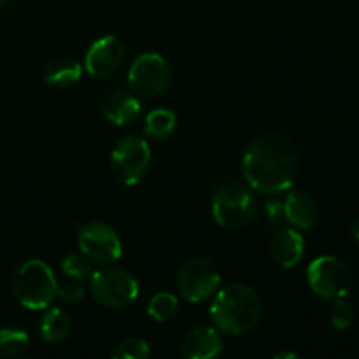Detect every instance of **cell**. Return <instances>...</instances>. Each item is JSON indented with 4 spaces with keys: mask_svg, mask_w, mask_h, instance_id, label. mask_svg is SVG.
<instances>
[{
    "mask_svg": "<svg viewBox=\"0 0 359 359\" xmlns=\"http://www.w3.org/2000/svg\"><path fill=\"white\" fill-rule=\"evenodd\" d=\"M242 174L259 193L276 195L290 189L298 174V153L293 142L277 133L255 139L242 158Z\"/></svg>",
    "mask_w": 359,
    "mask_h": 359,
    "instance_id": "1",
    "label": "cell"
},
{
    "mask_svg": "<svg viewBox=\"0 0 359 359\" xmlns=\"http://www.w3.org/2000/svg\"><path fill=\"white\" fill-rule=\"evenodd\" d=\"M263 304L259 294L248 284L223 287L210 305V318L217 330L228 335H242L258 325Z\"/></svg>",
    "mask_w": 359,
    "mask_h": 359,
    "instance_id": "2",
    "label": "cell"
},
{
    "mask_svg": "<svg viewBox=\"0 0 359 359\" xmlns=\"http://www.w3.org/2000/svg\"><path fill=\"white\" fill-rule=\"evenodd\" d=\"M14 298L30 311H42L58 297V280L42 259H28L11 277Z\"/></svg>",
    "mask_w": 359,
    "mask_h": 359,
    "instance_id": "3",
    "label": "cell"
},
{
    "mask_svg": "<svg viewBox=\"0 0 359 359\" xmlns=\"http://www.w3.org/2000/svg\"><path fill=\"white\" fill-rule=\"evenodd\" d=\"M256 212L255 196L241 182H226L212 198V216L219 226L226 230H238L251 223Z\"/></svg>",
    "mask_w": 359,
    "mask_h": 359,
    "instance_id": "4",
    "label": "cell"
},
{
    "mask_svg": "<svg viewBox=\"0 0 359 359\" xmlns=\"http://www.w3.org/2000/svg\"><path fill=\"white\" fill-rule=\"evenodd\" d=\"M88 283L95 300L104 307H128L139 297V283L132 273L123 269L97 270L91 273Z\"/></svg>",
    "mask_w": 359,
    "mask_h": 359,
    "instance_id": "5",
    "label": "cell"
},
{
    "mask_svg": "<svg viewBox=\"0 0 359 359\" xmlns=\"http://www.w3.org/2000/svg\"><path fill=\"white\" fill-rule=\"evenodd\" d=\"M151 163L149 144L137 135L118 140L111 154V168L119 182L135 186L142 181Z\"/></svg>",
    "mask_w": 359,
    "mask_h": 359,
    "instance_id": "6",
    "label": "cell"
},
{
    "mask_svg": "<svg viewBox=\"0 0 359 359\" xmlns=\"http://www.w3.org/2000/svg\"><path fill=\"white\" fill-rule=\"evenodd\" d=\"M307 279L312 291L326 300H339L349 294L353 273L342 259L335 256L316 258L307 269Z\"/></svg>",
    "mask_w": 359,
    "mask_h": 359,
    "instance_id": "7",
    "label": "cell"
},
{
    "mask_svg": "<svg viewBox=\"0 0 359 359\" xmlns=\"http://www.w3.org/2000/svg\"><path fill=\"white\" fill-rule=\"evenodd\" d=\"M172 69L156 53H144L128 70V86L137 97L156 98L170 86Z\"/></svg>",
    "mask_w": 359,
    "mask_h": 359,
    "instance_id": "8",
    "label": "cell"
},
{
    "mask_svg": "<svg viewBox=\"0 0 359 359\" xmlns=\"http://www.w3.org/2000/svg\"><path fill=\"white\" fill-rule=\"evenodd\" d=\"M221 273L207 258H191L177 272V290L184 300L200 304L212 297L219 287Z\"/></svg>",
    "mask_w": 359,
    "mask_h": 359,
    "instance_id": "9",
    "label": "cell"
},
{
    "mask_svg": "<svg viewBox=\"0 0 359 359\" xmlns=\"http://www.w3.org/2000/svg\"><path fill=\"white\" fill-rule=\"evenodd\" d=\"M79 249L88 259L111 265L123 255V244L114 228L102 221H91L79 230Z\"/></svg>",
    "mask_w": 359,
    "mask_h": 359,
    "instance_id": "10",
    "label": "cell"
},
{
    "mask_svg": "<svg viewBox=\"0 0 359 359\" xmlns=\"http://www.w3.org/2000/svg\"><path fill=\"white\" fill-rule=\"evenodd\" d=\"M125 58V48L123 42L114 35H105L95 41L86 53L84 65L93 77L105 79L118 72Z\"/></svg>",
    "mask_w": 359,
    "mask_h": 359,
    "instance_id": "11",
    "label": "cell"
},
{
    "mask_svg": "<svg viewBox=\"0 0 359 359\" xmlns=\"http://www.w3.org/2000/svg\"><path fill=\"white\" fill-rule=\"evenodd\" d=\"M223 351V340L212 326H196L184 337L181 354L186 359H212Z\"/></svg>",
    "mask_w": 359,
    "mask_h": 359,
    "instance_id": "12",
    "label": "cell"
},
{
    "mask_svg": "<svg viewBox=\"0 0 359 359\" xmlns=\"http://www.w3.org/2000/svg\"><path fill=\"white\" fill-rule=\"evenodd\" d=\"M140 100L132 90H118L102 102V114L116 126L128 125L140 114Z\"/></svg>",
    "mask_w": 359,
    "mask_h": 359,
    "instance_id": "13",
    "label": "cell"
},
{
    "mask_svg": "<svg viewBox=\"0 0 359 359\" xmlns=\"http://www.w3.org/2000/svg\"><path fill=\"white\" fill-rule=\"evenodd\" d=\"M305 251V242L298 231L291 228L279 230L270 242V252L273 262L283 269H293L302 262Z\"/></svg>",
    "mask_w": 359,
    "mask_h": 359,
    "instance_id": "14",
    "label": "cell"
},
{
    "mask_svg": "<svg viewBox=\"0 0 359 359\" xmlns=\"http://www.w3.org/2000/svg\"><path fill=\"white\" fill-rule=\"evenodd\" d=\"M286 219L298 230H309L318 219V205L314 198L304 191H291L283 203Z\"/></svg>",
    "mask_w": 359,
    "mask_h": 359,
    "instance_id": "15",
    "label": "cell"
},
{
    "mask_svg": "<svg viewBox=\"0 0 359 359\" xmlns=\"http://www.w3.org/2000/svg\"><path fill=\"white\" fill-rule=\"evenodd\" d=\"M83 76L81 63L74 58H58L46 67L44 81L53 88H70Z\"/></svg>",
    "mask_w": 359,
    "mask_h": 359,
    "instance_id": "16",
    "label": "cell"
},
{
    "mask_svg": "<svg viewBox=\"0 0 359 359\" xmlns=\"http://www.w3.org/2000/svg\"><path fill=\"white\" fill-rule=\"evenodd\" d=\"M70 330H72V321L63 309H51L39 325L41 337L49 344H58L65 340Z\"/></svg>",
    "mask_w": 359,
    "mask_h": 359,
    "instance_id": "17",
    "label": "cell"
},
{
    "mask_svg": "<svg viewBox=\"0 0 359 359\" xmlns=\"http://www.w3.org/2000/svg\"><path fill=\"white\" fill-rule=\"evenodd\" d=\"M175 126H177V116L170 109H154L147 114L146 125H144V132L149 135L151 139H167L174 133Z\"/></svg>",
    "mask_w": 359,
    "mask_h": 359,
    "instance_id": "18",
    "label": "cell"
},
{
    "mask_svg": "<svg viewBox=\"0 0 359 359\" xmlns=\"http://www.w3.org/2000/svg\"><path fill=\"white\" fill-rule=\"evenodd\" d=\"M27 333L20 328H2L0 330V358H18L28 349Z\"/></svg>",
    "mask_w": 359,
    "mask_h": 359,
    "instance_id": "19",
    "label": "cell"
},
{
    "mask_svg": "<svg viewBox=\"0 0 359 359\" xmlns=\"http://www.w3.org/2000/svg\"><path fill=\"white\" fill-rule=\"evenodd\" d=\"M179 312V300L172 293H156L147 304V314L154 321H170L177 316Z\"/></svg>",
    "mask_w": 359,
    "mask_h": 359,
    "instance_id": "20",
    "label": "cell"
},
{
    "mask_svg": "<svg viewBox=\"0 0 359 359\" xmlns=\"http://www.w3.org/2000/svg\"><path fill=\"white\" fill-rule=\"evenodd\" d=\"M151 356L149 344L139 337H132L116 346L112 358L116 359H147Z\"/></svg>",
    "mask_w": 359,
    "mask_h": 359,
    "instance_id": "21",
    "label": "cell"
},
{
    "mask_svg": "<svg viewBox=\"0 0 359 359\" xmlns=\"http://www.w3.org/2000/svg\"><path fill=\"white\" fill-rule=\"evenodd\" d=\"M62 272L69 279L79 280V283H88L91 273H93V269H91V263L84 256L69 255L67 258H63Z\"/></svg>",
    "mask_w": 359,
    "mask_h": 359,
    "instance_id": "22",
    "label": "cell"
},
{
    "mask_svg": "<svg viewBox=\"0 0 359 359\" xmlns=\"http://www.w3.org/2000/svg\"><path fill=\"white\" fill-rule=\"evenodd\" d=\"M333 311H332V325L335 326L337 330H347L351 325H353V309L347 302H344V298H339V300H333Z\"/></svg>",
    "mask_w": 359,
    "mask_h": 359,
    "instance_id": "23",
    "label": "cell"
},
{
    "mask_svg": "<svg viewBox=\"0 0 359 359\" xmlns=\"http://www.w3.org/2000/svg\"><path fill=\"white\" fill-rule=\"evenodd\" d=\"M58 297L62 298L63 302H67V304H79L84 298L83 283H79V280H70V283L63 284V286L58 284Z\"/></svg>",
    "mask_w": 359,
    "mask_h": 359,
    "instance_id": "24",
    "label": "cell"
},
{
    "mask_svg": "<svg viewBox=\"0 0 359 359\" xmlns=\"http://www.w3.org/2000/svg\"><path fill=\"white\" fill-rule=\"evenodd\" d=\"M351 233H353V237L356 238V241H359V217L354 221L353 226H351Z\"/></svg>",
    "mask_w": 359,
    "mask_h": 359,
    "instance_id": "25",
    "label": "cell"
},
{
    "mask_svg": "<svg viewBox=\"0 0 359 359\" xmlns=\"http://www.w3.org/2000/svg\"><path fill=\"white\" fill-rule=\"evenodd\" d=\"M283 358H297V354L294 353H279V354H276V359H283Z\"/></svg>",
    "mask_w": 359,
    "mask_h": 359,
    "instance_id": "26",
    "label": "cell"
},
{
    "mask_svg": "<svg viewBox=\"0 0 359 359\" xmlns=\"http://www.w3.org/2000/svg\"><path fill=\"white\" fill-rule=\"evenodd\" d=\"M7 4H9V0H0V9H2L4 6H7Z\"/></svg>",
    "mask_w": 359,
    "mask_h": 359,
    "instance_id": "27",
    "label": "cell"
}]
</instances>
